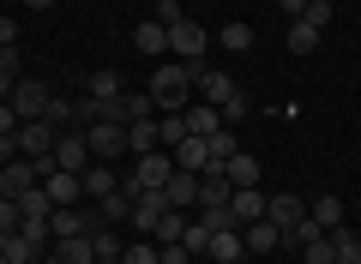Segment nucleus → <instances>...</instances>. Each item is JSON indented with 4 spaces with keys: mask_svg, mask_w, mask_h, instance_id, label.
Segmentation results:
<instances>
[{
    "mask_svg": "<svg viewBox=\"0 0 361 264\" xmlns=\"http://www.w3.org/2000/svg\"><path fill=\"white\" fill-rule=\"evenodd\" d=\"M193 78H199V66H187V61H163L151 73V102H157V114H180L187 102H193Z\"/></svg>",
    "mask_w": 361,
    "mask_h": 264,
    "instance_id": "obj_1",
    "label": "nucleus"
},
{
    "mask_svg": "<svg viewBox=\"0 0 361 264\" xmlns=\"http://www.w3.org/2000/svg\"><path fill=\"white\" fill-rule=\"evenodd\" d=\"M193 90H199V96H205V102H211V108H217V114H223V120H229V126H241L247 114H253V96H247V90L235 84L229 73H205V66H199Z\"/></svg>",
    "mask_w": 361,
    "mask_h": 264,
    "instance_id": "obj_2",
    "label": "nucleus"
},
{
    "mask_svg": "<svg viewBox=\"0 0 361 264\" xmlns=\"http://www.w3.org/2000/svg\"><path fill=\"white\" fill-rule=\"evenodd\" d=\"M169 180H175V156L169 151H151V156H133V192H163Z\"/></svg>",
    "mask_w": 361,
    "mask_h": 264,
    "instance_id": "obj_3",
    "label": "nucleus"
},
{
    "mask_svg": "<svg viewBox=\"0 0 361 264\" xmlns=\"http://www.w3.org/2000/svg\"><path fill=\"white\" fill-rule=\"evenodd\" d=\"M205 49L211 37L193 25V18H180V25H169V61H187V66H205Z\"/></svg>",
    "mask_w": 361,
    "mask_h": 264,
    "instance_id": "obj_4",
    "label": "nucleus"
},
{
    "mask_svg": "<svg viewBox=\"0 0 361 264\" xmlns=\"http://www.w3.org/2000/svg\"><path fill=\"white\" fill-rule=\"evenodd\" d=\"M85 144L97 163H115V156H127V126L121 120H90L85 126Z\"/></svg>",
    "mask_w": 361,
    "mask_h": 264,
    "instance_id": "obj_5",
    "label": "nucleus"
},
{
    "mask_svg": "<svg viewBox=\"0 0 361 264\" xmlns=\"http://www.w3.org/2000/svg\"><path fill=\"white\" fill-rule=\"evenodd\" d=\"M13 139H18V156H30V163H37V156H54V139H61V126H49V120H25Z\"/></svg>",
    "mask_w": 361,
    "mask_h": 264,
    "instance_id": "obj_6",
    "label": "nucleus"
},
{
    "mask_svg": "<svg viewBox=\"0 0 361 264\" xmlns=\"http://www.w3.org/2000/svg\"><path fill=\"white\" fill-rule=\"evenodd\" d=\"M30 187H42V175H37L30 156H13V163L0 168V199H25Z\"/></svg>",
    "mask_w": 361,
    "mask_h": 264,
    "instance_id": "obj_7",
    "label": "nucleus"
},
{
    "mask_svg": "<svg viewBox=\"0 0 361 264\" xmlns=\"http://www.w3.org/2000/svg\"><path fill=\"white\" fill-rule=\"evenodd\" d=\"M90 163H97V156H90L85 132H61V139H54V168H66V175H85Z\"/></svg>",
    "mask_w": 361,
    "mask_h": 264,
    "instance_id": "obj_8",
    "label": "nucleus"
},
{
    "mask_svg": "<svg viewBox=\"0 0 361 264\" xmlns=\"http://www.w3.org/2000/svg\"><path fill=\"white\" fill-rule=\"evenodd\" d=\"M49 84H37V78H18L13 84V108H18V120H42L49 114Z\"/></svg>",
    "mask_w": 361,
    "mask_h": 264,
    "instance_id": "obj_9",
    "label": "nucleus"
},
{
    "mask_svg": "<svg viewBox=\"0 0 361 264\" xmlns=\"http://www.w3.org/2000/svg\"><path fill=\"white\" fill-rule=\"evenodd\" d=\"M241 240H247V258H271V252L283 246V228L259 216V222H247V228H241Z\"/></svg>",
    "mask_w": 361,
    "mask_h": 264,
    "instance_id": "obj_10",
    "label": "nucleus"
},
{
    "mask_svg": "<svg viewBox=\"0 0 361 264\" xmlns=\"http://www.w3.org/2000/svg\"><path fill=\"white\" fill-rule=\"evenodd\" d=\"M163 216H169V199H163V192H139V199H133V216H127V222L139 228V234H151Z\"/></svg>",
    "mask_w": 361,
    "mask_h": 264,
    "instance_id": "obj_11",
    "label": "nucleus"
},
{
    "mask_svg": "<svg viewBox=\"0 0 361 264\" xmlns=\"http://www.w3.org/2000/svg\"><path fill=\"white\" fill-rule=\"evenodd\" d=\"M42 192L54 199V210H61V204H78V199H85V175H66V168H54V175L42 180Z\"/></svg>",
    "mask_w": 361,
    "mask_h": 264,
    "instance_id": "obj_12",
    "label": "nucleus"
},
{
    "mask_svg": "<svg viewBox=\"0 0 361 264\" xmlns=\"http://www.w3.org/2000/svg\"><path fill=\"white\" fill-rule=\"evenodd\" d=\"M163 199H169V210H193V204H199V175L175 168V180L163 187Z\"/></svg>",
    "mask_w": 361,
    "mask_h": 264,
    "instance_id": "obj_13",
    "label": "nucleus"
},
{
    "mask_svg": "<svg viewBox=\"0 0 361 264\" xmlns=\"http://www.w3.org/2000/svg\"><path fill=\"white\" fill-rule=\"evenodd\" d=\"M301 216H307V204H301L295 192H271V199H265V222L289 228V222H301Z\"/></svg>",
    "mask_w": 361,
    "mask_h": 264,
    "instance_id": "obj_14",
    "label": "nucleus"
},
{
    "mask_svg": "<svg viewBox=\"0 0 361 264\" xmlns=\"http://www.w3.org/2000/svg\"><path fill=\"white\" fill-rule=\"evenodd\" d=\"M229 210H235V222H259V216H265V192H259V187H235L229 192Z\"/></svg>",
    "mask_w": 361,
    "mask_h": 264,
    "instance_id": "obj_15",
    "label": "nucleus"
},
{
    "mask_svg": "<svg viewBox=\"0 0 361 264\" xmlns=\"http://www.w3.org/2000/svg\"><path fill=\"white\" fill-rule=\"evenodd\" d=\"M223 114L211 108V102H187V132H193V139H211V132H223Z\"/></svg>",
    "mask_w": 361,
    "mask_h": 264,
    "instance_id": "obj_16",
    "label": "nucleus"
},
{
    "mask_svg": "<svg viewBox=\"0 0 361 264\" xmlns=\"http://www.w3.org/2000/svg\"><path fill=\"white\" fill-rule=\"evenodd\" d=\"M85 96H97V102H115V96H127V78H121L115 66H103V73H90V78H85Z\"/></svg>",
    "mask_w": 361,
    "mask_h": 264,
    "instance_id": "obj_17",
    "label": "nucleus"
},
{
    "mask_svg": "<svg viewBox=\"0 0 361 264\" xmlns=\"http://www.w3.org/2000/svg\"><path fill=\"white\" fill-rule=\"evenodd\" d=\"M229 175H199V210H229Z\"/></svg>",
    "mask_w": 361,
    "mask_h": 264,
    "instance_id": "obj_18",
    "label": "nucleus"
},
{
    "mask_svg": "<svg viewBox=\"0 0 361 264\" xmlns=\"http://www.w3.org/2000/svg\"><path fill=\"white\" fill-rule=\"evenodd\" d=\"M211 258H217V264H241V258H247L241 228H217V234H211Z\"/></svg>",
    "mask_w": 361,
    "mask_h": 264,
    "instance_id": "obj_19",
    "label": "nucleus"
},
{
    "mask_svg": "<svg viewBox=\"0 0 361 264\" xmlns=\"http://www.w3.org/2000/svg\"><path fill=\"white\" fill-rule=\"evenodd\" d=\"M325 240H331V258L337 264H361V234H355V228L337 222V228H325Z\"/></svg>",
    "mask_w": 361,
    "mask_h": 264,
    "instance_id": "obj_20",
    "label": "nucleus"
},
{
    "mask_svg": "<svg viewBox=\"0 0 361 264\" xmlns=\"http://www.w3.org/2000/svg\"><path fill=\"white\" fill-rule=\"evenodd\" d=\"M169 156H175V168H187V175H205V163H211V156H205V139H193V132H187Z\"/></svg>",
    "mask_w": 361,
    "mask_h": 264,
    "instance_id": "obj_21",
    "label": "nucleus"
},
{
    "mask_svg": "<svg viewBox=\"0 0 361 264\" xmlns=\"http://www.w3.org/2000/svg\"><path fill=\"white\" fill-rule=\"evenodd\" d=\"M127 151H133V156L163 151V132H157V120H133V126H127Z\"/></svg>",
    "mask_w": 361,
    "mask_h": 264,
    "instance_id": "obj_22",
    "label": "nucleus"
},
{
    "mask_svg": "<svg viewBox=\"0 0 361 264\" xmlns=\"http://www.w3.org/2000/svg\"><path fill=\"white\" fill-rule=\"evenodd\" d=\"M109 192H121V175L109 163H90L85 168V199H109Z\"/></svg>",
    "mask_w": 361,
    "mask_h": 264,
    "instance_id": "obj_23",
    "label": "nucleus"
},
{
    "mask_svg": "<svg viewBox=\"0 0 361 264\" xmlns=\"http://www.w3.org/2000/svg\"><path fill=\"white\" fill-rule=\"evenodd\" d=\"M90 228H97V222H85V216H78V204H61V210L49 216V234H54V240H66V234H90Z\"/></svg>",
    "mask_w": 361,
    "mask_h": 264,
    "instance_id": "obj_24",
    "label": "nucleus"
},
{
    "mask_svg": "<svg viewBox=\"0 0 361 264\" xmlns=\"http://www.w3.org/2000/svg\"><path fill=\"white\" fill-rule=\"evenodd\" d=\"M133 49L139 54H169V30L157 18H145V25H133Z\"/></svg>",
    "mask_w": 361,
    "mask_h": 264,
    "instance_id": "obj_25",
    "label": "nucleus"
},
{
    "mask_svg": "<svg viewBox=\"0 0 361 264\" xmlns=\"http://www.w3.org/2000/svg\"><path fill=\"white\" fill-rule=\"evenodd\" d=\"M319 37H325L319 25H307V18H289V54H313V49H319Z\"/></svg>",
    "mask_w": 361,
    "mask_h": 264,
    "instance_id": "obj_26",
    "label": "nucleus"
},
{
    "mask_svg": "<svg viewBox=\"0 0 361 264\" xmlns=\"http://www.w3.org/2000/svg\"><path fill=\"white\" fill-rule=\"evenodd\" d=\"M133 199H139L133 187H121V192H109V199H97V210H103V222H127V216H133Z\"/></svg>",
    "mask_w": 361,
    "mask_h": 264,
    "instance_id": "obj_27",
    "label": "nucleus"
},
{
    "mask_svg": "<svg viewBox=\"0 0 361 264\" xmlns=\"http://www.w3.org/2000/svg\"><path fill=\"white\" fill-rule=\"evenodd\" d=\"M54 252H61L66 264H97V240H90V234H66Z\"/></svg>",
    "mask_w": 361,
    "mask_h": 264,
    "instance_id": "obj_28",
    "label": "nucleus"
},
{
    "mask_svg": "<svg viewBox=\"0 0 361 264\" xmlns=\"http://www.w3.org/2000/svg\"><path fill=\"white\" fill-rule=\"evenodd\" d=\"M157 114V102H151V90H127V96H121V120H151Z\"/></svg>",
    "mask_w": 361,
    "mask_h": 264,
    "instance_id": "obj_29",
    "label": "nucleus"
},
{
    "mask_svg": "<svg viewBox=\"0 0 361 264\" xmlns=\"http://www.w3.org/2000/svg\"><path fill=\"white\" fill-rule=\"evenodd\" d=\"M187 222H193V216H187V210H169L163 222L151 228V240H157V246H169V240H180V234H187Z\"/></svg>",
    "mask_w": 361,
    "mask_h": 264,
    "instance_id": "obj_30",
    "label": "nucleus"
},
{
    "mask_svg": "<svg viewBox=\"0 0 361 264\" xmlns=\"http://www.w3.org/2000/svg\"><path fill=\"white\" fill-rule=\"evenodd\" d=\"M307 216H313L319 228H337V222H343V199H331V192H325V199L307 204Z\"/></svg>",
    "mask_w": 361,
    "mask_h": 264,
    "instance_id": "obj_31",
    "label": "nucleus"
},
{
    "mask_svg": "<svg viewBox=\"0 0 361 264\" xmlns=\"http://www.w3.org/2000/svg\"><path fill=\"white\" fill-rule=\"evenodd\" d=\"M229 187H259V163H253L247 151L229 156Z\"/></svg>",
    "mask_w": 361,
    "mask_h": 264,
    "instance_id": "obj_32",
    "label": "nucleus"
},
{
    "mask_svg": "<svg viewBox=\"0 0 361 264\" xmlns=\"http://www.w3.org/2000/svg\"><path fill=\"white\" fill-rule=\"evenodd\" d=\"M180 246L193 252V258H211V228L193 216V222H187V234H180Z\"/></svg>",
    "mask_w": 361,
    "mask_h": 264,
    "instance_id": "obj_33",
    "label": "nucleus"
},
{
    "mask_svg": "<svg viewBox=\"0 0 361 264\" xmlns=\"http://www.w3.org/2000/svg\"><path fill=\"white\" fill-rule=\"evenodd\" d=\"M157 132H163V151H175V144L187 139V108H180V114H163V120H157Z\"/></svg>",
    "mask_w": 361,
    "mask_h": 264,
    "instance_id": "obj_34",
    "label": "nucleus"
},
{
    "mask_svg": "<svg viewBox=\"0 0 361 264\" xmlns=\"http://www.w3.org/2000/svg\"><path fill=\"white\" fill-rule=\"evenodd\" d=\"M217 42H223V49H229V54H247V49H253V25H241V18H235V25L223 30Z\"/></svg>",
    "mask_w": 361,
    "mask_h": 264,
    "instance_id": "obj_35",
    "label": "nucleus"
},
{
    "mask_svg": "<svg viewBox=\"0 0 361 264\" xmlns=\"http://www.w3.org/2000/svg\"><path fill=\"white\" fill-rule=\"evenodd\" d=\"M283 240H295V246H313V240H325V228L313 222V216H301V222H289V228H283Z\"/></svg>",
    "mask_w": 361,
    "mask_h": 264,
    "instance_id": "obj_36",
    "label": "nucleus"
},
{
    "mask_svg": "<svg viewBox=\"0 0 361 264\" xmlns=\"http://www.w3.org/2000/svg\"><path fill=\"white\" fill-rule=\"evenodd\" d=\"M121 264H157V240L145 234V240H133L127 252H121Z\"/></svg>",
    "mask_w": 361,
    "mask_h": 264,
    "instance_id": "obj_37",
    "label": "nucleus"
},
{
    "mask_svg": "<svg viewBox=\"0 0 361 264\" xmlns=\"http://www.w3.org/2000/svg\"><path fill=\"white\" fill-rule=\"evenodd\" d=\"M90 240H97V258H121V240L109 228H90Z\"/></svg>",
    "mask_w": 361,
    "mask_h": 264,
    "instance_id": "obj_38",
    "label": "nucleus"
},
{
    "mask_svg": "<svg viewBox=\"0 0 361 264\" xmlns=\"http://www.w3.org/2000/svg\"><path fill=\"white\" fill-rule=\"evenodd\" d=\"M151 18H157V25H163V30H169V25H180V18H187V13H180V0H157V13H151Z\"/></svg>",
    "mask_w": 361,
    "mask_h": 264,
    "instance_id": "obj_39",
    "label": "nucleus"
},
{
    "mask_svg": "<svg viewBox=\"0 0 361 264\" xmlns=\"http://www.w3.org/2000/svg\"><path fill=\"white\" fill-rule=\"evenodd\" d=\"M301 264H337V258H331V240H313V246H301Z\"/></svg>",
    "mask_w": 361,
    "mask_h": 264,
    "instance_id": "obj_40",
    "label": "nucleus"
},
{
    "mask_svg": "<svg viewBox=\"0 0 361 264\" xmlns=\"http://www.w3.org/2000/svg\"><path fill=\"white\" fill-rule=\"evenodd\" d=\"M301 18H307V25H331V0H307V13H301Z\"/></svg>",
    "mask_w": 361,
    "mask_h": 264,
    "instance_id": "obj_41",
    "label": "nucleus"
},
{
    "mask_svg": "<svg viewBox=\"0 0 361 264\" xmlns=\"http://www.w3.org/2000/svg\"><path fill=\"white\" fill-rule=\"evenodd\" d=\"M0 228H18V199H0Z\"/></svg>",
    "mask_w": 361,
    "mask_h": 264,
    "instance_id": "obj_42",
    "label": "nucleus"
},
{
    "mask_svg": "<svg viewBox=\"0 0 361 264\" xmlns=\"http://www.w3.org/2000/svg\"><path fill=\"white\" fill-rule=\"evenodd\" d=\"M0 49H18V25L13 18H0Z\"/></svg>",
    "mask_w": 361,
    "mask_h": 264,
    "instance_id": "obj_43",
    "label": "nucleus"
},
{
    "mask_svg": "<svg viewBox=\"0 0 361 264\" xmlns=\"http://www.w3.org/2000/svg\"><path fill=\"white\" fill-rule=\"evenodd\" d=\"M13 156H18V139H13V132H6V139H0V168L13 163Z\"/></svg>",
    "mask_w": 361,
    "mask_h": 264,
    "instance_id": "obj_44",
    "label": "nucleus"
},
{
    "mask_svg": "<svg viewBox=\"0 0 361 264\" xmlns=\"http://www.w3.org/2000/svg\"><path fill=\"white\" fill-rule=\"evenodd\" d=\"M0 73H13V78H18V49H0Z\"/></svg>",
    "mask_w": 361,
    "mask_h": 264,
    "instance_id": "obj_45",
    "label": "nucleus"
},
{
    "mask_svg": "<svg viewBox=\"0 0 361 264\" xmlns=\"http://www.w3.org/2000/svg\"><path fill=\"white\" fill-rule=\"evenodd\" d=\"M283 13H289V18H301V13H307V0H283Z\"/></svg>",
    "mask_w": 361,
    "mask_h": 264,
    "instance_id": "obj_46",
    "label": "nucleus"
},
{
    "mask_svg": "<svg viewBox=\"0 0 361 264\" xmlns=\"http://www.w3.org/2000/svg\"><path fill=\"white\" fill-rule=\"evenodd\" d=\"M25 6H30V13H49V6H54V0H25Z\"/></svg>",
    "mask_w": 361,
    "mask_h": 264,
    "instance_id": "obj_47",
    "label": "nucleus"
},
{
    "mask_svg": "<svg viewBox=\"0 0 361 264\" xmlns=\"http://www.w3.org/2000/svg\"><path fill=\"white\" fill-rule=\"evenodd\" d=\"M37 264H66V258H61V252H42V258H37Z\"/></svg>",
    "mask_w": 361,
    "mask_h": 264,
    "instance_id": "obj_48",
    "label": "nucleus"
},
{
    "mask_svg": "<svg viewBox=\"0 0 361 264\" xmlns=\"http://www.w3.org/2000/svg\"><path fill=\"white\" fill-rule=\"evenodd\" d=\"M97 264H121V258H97Z\"/></svg>",
    "mask_w": 361,
    "mask_h": 264,
    "instance_id": "obj_49",
    "label": "nucleus"
},
{
    "mask_svg": "<svg viewBox=\"0 0 361 264\" xmlns=\"http://www.w3.org/2000/svg\"><path fill=\"white\" fill-rule=\"evenodd\" d=\"M241 264H259V258H241Z\"/></svg>",
    "mask_w": 361,
    "mask_h": 264,
    "instance_id": "obj_50",
    "label": "nucleus"
},
{
    "mask_svg": "<svg viewBox=\"0 0 361 264\" xmlns=\"http://www.w3.org/2000/svg\"><path fill=\"white\" fill-rule=\"evenodd\" d=\"M0 264H6V258H0Z\"/></svg>",
    "mask_w": 361,
    "mask_h": 264,
    "instance_id": "obj_51",
    "label": "nucleus"
}]
</instances>
